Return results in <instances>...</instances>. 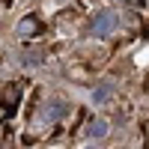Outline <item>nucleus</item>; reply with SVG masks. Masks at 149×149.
Returning <instances> with one entry per match:
<instances>
[{"mask_svg":"<svg viewBox=\"0 0 149 149\" xmlns=\"http://www.w3.org/2000/svg\"><path fill=\"white\" fill-rule=\"evenodd\" d=\"M104 128H107V125H104L102 119H98V122H93V125H90V134H95V137H102V134H104Z\"/></svg>","mask_w":149,"mask_h":149,"instance_id":"f257e3e1","label":"nucleus"},{"mask_svg":"<svg viewBox=\"0 0 149 149\" xmlns=\"http://www.w3.org/2000/svg\"><path fill=\"white\" fill-rule=\"evenodd\" d=\"M107 27H110V18H107V15H104V18H98V24H95V30L102 33V30H107Z\"/></svg>","mask_w":149,"mask_h":149,"instance_id":"f03ea898","label":"nucleus"}]
</instances>
